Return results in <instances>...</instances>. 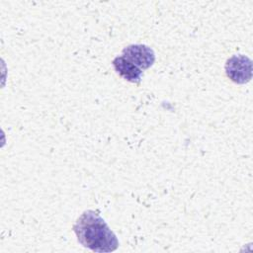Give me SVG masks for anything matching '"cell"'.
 Returning <instances> with one entry per match:
<instances>
[{
	"mask_svg": "<svg viewBox=\"0 0 253 253\" xmlns=\"http://www.w3.org/2000/svg\"><path fill=\"white\" fill-rule=\"evenodd\" d=\"M224 69L226 76L236 84H245L252 78V60L243 54L229 57Z\"/></svg>",
	"mask_w": 253,
	"mask_h": 253,
	"instance_id": "obj_2",
	"label": "cell"
},
{
	"mask_svg": "<svg viewBox=\"0 0 253 253\" xmlns=\"http://www.w3.org/2000/svg\"><path fill=\"white\" fill-rule=\"evenodd\" d=\"M112 64L116 72L126 81L136 84L140 83L142 70L125 58L123 55L116 56L113 59Z\"/></svg>",
	"mask_w": 253,
	"mask_h": 253,
	"instance_id": "obj_4",
	"label": "cell"
},
{
	"mask_svg": "<svg viewBox=\"0 0 253 253\" xmlns=\"http://www.w3.org/2000/svg\"><path fill=\"white\" fill-rule=\"evenodd\" d=\"M78 242L94 252H112L119 247V240L98 211H85L72 226Z\"/></svg>",
	"mask_w": 253,
	"mask_h": 253,
	"instance_id": "obj_1",
	"label": "cell"
},
{
	"mask_svg": "<svg viewBox=\"0 0 253 253\" xmlns=\"http://www.w3.org/2000/svg\"><path fill=\"white\" fill-rule=\"evenodd\" d=\"M123 56L140 69H147L155 61L153 49L145 44H130L123 49Z\"/></svg>",
	"mask_w": 253,
	"mask_h": 253,
	"instance_id": "obj_3",
	"label": "cell"
}]
</instances>
